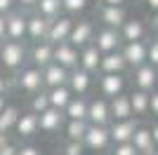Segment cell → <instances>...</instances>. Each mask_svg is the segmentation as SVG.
Listing matches in <instances>:
<instances>
[{"mask_svg": "<svg viewBox=\"0 0 158 155\" xmlns=\"http://www.w3.org/2000/svg\"><path fill=\"white\" fill-rule=\"evenodd\" d=\"M28 64L38 66V68H45L47 64H52V45L47 40L31 42V47H28Z\"/></svg>", "mask_w": 158, "mask_h": 155, "instance_id": "obj_19", "label": "cell"}, {"mask_svg": "<svg viewBox=\"0 0 158 155\" xmlns=\"http://www.w3.org/2000/svg\"><path fill=\"white\" fill-rule=\"evenodd\" d=\"M92 45L97 47L102 54H106V52H116V50H120L123 40H120L118 28H106V26H102L99 31H94Z\"/></svg>", "mask_w": 158, "mask_h": 155, "instance_id": "obj_12", "label": "cell"}, {"mask_svg": "<svg viewBox=\"0 0 158 155\" xmlns=\"http://www.w3.org/2000/svg\"><path fill=\"white\" fill-rule=\"evenodd\" d=\"M111 155H137V150H135V146L130 141L127 143H113Z\"/></svg>", "mask_w": 158, "mask_h": 155, "instance_id": "obj_36", "label": "cell"}, {"mask_svg": "<svg viewBox=\"0 0 158 155\" xmlns=\"http://www.w3.org/2000/svg\"><path fill=\"white\" fill-rule=\"evenodd\" d=\"M137 155H142V153H137Z\"/></svg>", "mask_w": 158, "mask_h": 155, "instance_id": "obj_50", "label": "cell"}, {"mask_svg": "<svg viewBox=\"0 0 158 155\" xmlns=\"http://www.w3.org/2000/svg\"><path fill=\"white\" fill-rule=\"evenodd\" d=\"M12 10H17L14 0H0V14H10Z\"/></svg>", "mask_w": 158, "mask_h": 155, "instance_id": "obj_40", "label": "cell"}, {"mask_svg": "<svg viewBox=\"0 0 158 155\" xmlns=\"http://www.w3.org/2000/svg\"><path fill=\"white\" fill-rule=\"evenodd\" d=\"M146 64H151L158 68V40L149 38L146 40Z\"/></svg>", "mask_w": 158, "mask_h": 155, "instance_id": "obj_34", "label": "cell"}, {"mask_svg": "<svg viewBox=\"0 0 158 155\" xmlns=\"http://www.w3.org/2000/svg\"><path fill=\"white\" fill-rule=\"evenodd\" d=\"M33 12L40 14V17L47 19V21H52V19H57L59 14H64L61 12V0H38L35 7H33Z\"/></svg>", "mask_w": 158, "mask_h": 155, "instance_id": "obj_29", "label": "cell"}, {"mask_svg": "<svg viewBox=\"0 0 158 155\" xmlns=\"http://www.w3.org/2000/svg\"><path fill=\"white\" fill-rule=\"evenodd\" d=\"M92 73L83 71V68H73V71H69V80H66V87H69V92H71L73 97H85L87 92H90V87H92Z\"/></svg>", "mask_w": 158, "mask_h": 155, "instance_id": "obj_16", "label": "cell"}, {"mask_svg": "<svg viewBox=\"0 0 158 155\" xmlns=\"http://www.w3.org/2000/svg\"><path fill=\"white\" fill-rule=\"evenodd\" d=\"M64 113L57 108H45L43 113L38 115V129L40 132H45V134H54V132H59L61 125H64Z\"/></svg>", "mask_w": 158, "mask_h": 155, "instance_id": "obj_21", "label": "cell"}, {"mask_svg": "<svg viewBox=\"0 0 158 155\" xmlns=\"http://www.w3.org/2000/svg\"><path fill=\"white\" fill-rule=\"evenodd\" d=\"M130 143L135 146V150L142 155H156V143H158V125L153 127H144L137 125L135 134H132Z\"/></svg>", "mask_w": 158, "mask_h": 155, "instance_id": "obj_3", "label": "cell"}, {"mask_svg": "<svg viewBox=\"0 0 158 155\" xmlns=\"http://www.w3.org/2000/svg\"><path fill=\"white\" fill-rule=\"evenodd\" d=\"M127 87L125 73H99V94L109 101V99L123 94Z\"/></svg>", "mask_w": 158, "mask_h": 155, "instance_id": "obj_5", "label": "cell"}, {"mask_svg": "<svg viewBox=\"0 0 158 155\" xmlns=\"http://www.w3.org/2000/svg\"><path fill=\"white\" fill-rule=\"evenodd\" d=\"M12 132L17 134V139H33L40 132L38 129V115L31 113V110H21V115H19V120H17Z\"/></svg>", "mask_w": 158, "mask_h": 155, "instance_id": "obj_18", "label": "cell"}, {"mask_svg": "<svg viewBox=\"0 0 158 155\" xmlns=\"http://www.w3.org/2000/svg\"><path fill=\"white\" fill-rule=\"evenodd\" d=\"M12 85L17 87V89H21L24 94H35V92H40V89H45L43 87V71H40L38 66H31V64H26V66H21L19 71L12 75Z\"/></svg>", "mask_w": 158, "mask_h": 155, "instance_id": "obj_2", "label": "cell"}, {"mask_svg": "<svg viewBox=\"0 0 158 155\" xmlns=\"http://www.w3.org/2000/svg\"><path fill=\"white\" fill-rule=\"evenodd\" d=\"M144 5H146L149 12H153V14L158 12V0H144Z\"/></svg>", "mask_w": 158, "mask_h": 155, "instance_id": "obj_43", "label": "cell"}, {"mask_svg": "<svg viewBox=\"0 0 158 155\" xmlns=\"http://www.w3.org/2000/svg\"><path fill=\"white\" fill-rule=\"evenodd\" d=\"M61 153L64 155H85V146H83L80 141H64Z\"/></svg>", "mask_w": 158, "mask_h": 155, "instance_id": "obj_35", "label": "cell"}, {"mask_svg": "<svg viewBox=\"0 0 158 155\" xmlns=\"http://www.w3.org/2000/svg\"><path fill=\"white\" fill-rule=\"evenodd\" d=\"M5 40L26 42V12L24 10H12L10 14H5Z\"/></svg>", "mask_w": 158, "mask_h": 155, "instance_id": "obj_4", "label": "cell"}, {"mask_svg": "<svg viewBox=\"0 0 158 155\" xmlns=\"http://www.w3.org/2000/svg\"><path fill=\"white\" fill-rule=\"evenodd\" d=\"M120 40L123 42H132V40H146V33H149V26H146L144 19L139 17H127L118 28Z\"/></svg>", "mask_w": 158, "mask_h": 155, "instance_id": "obj_15", "label": "cell"}, {"mask_svg": "<svg viewBox=\"0 0 158 155\" xmlns=\"http://www.w3.org/2000/svg\"><path fill=\"white\" fill-rule=\"evenodd\" d=\"M21 115V108L14 106V103H7L5 108L0 110V134H12L14 125Z\"/></svg>", "mask_w": 158, "mask_h": 155, "instance_id": "obj_27", "label": "cell"}, {"mask_svg": "<svg viewBox=\"0 0 158 155\" xmlns=\"http://www.w3.org/2000/svg\"><path fill=\"white\" fill-rule=\"evenodd\" d=\"M85 129H87V120H64V125H61L66 141H83Z\"/></svg>", "mask_w": 158, "mask_h": 155, "instance_id": "obj_30", "label": "cell"}, {"mask_svg": "<svg viewBox=\"0 0 158 155\" xmlns=\"http://www.w3.org/2000/svg\"><path fill=\"white\" fill-rule=\"evenodd\" d=\"M28 64V45L26 42H17V40H2L0 42V66L14 73L19 71L21 66Z\"/></svg>", "mask_w": 158, "mask_h": 155, "instance_id": "obj_1", "label": "cell"}, {"mask_svg": "<svg viewBox=\"0 0 158 155\" xmlns=\"http://www.w3.org/2000/svg\"><path fill=\"white\" fill-rule=\"evenodd\" d=\"M5 40V14H0V42Z\"/></svg>", "mask_w": 158, "mask_h": 155, "instance_id": "obj_45", "label": "cell"}, {"mask_svg": "<svg viewBox=\"0 0 158 155\" xmlns=\"http://www.w3.org/2000/svg\"><path fill=\"white\" fill-rule=\"evenodd\" d=\"M127 99H130L132 117H144V115H149V92L132 89L130 94H127Z\"/></svg>", "mask_w": 158, "mask_h": 155, "instance_id": "obj_26", "label": "cell"}, {"mask_svg": "<svg viewBox=\"0 0 158 155\" xmlns=\"http://www.w3.org/2000/svg\"><path fill=\"white\" fill-rule=\"evenodd\" d=\"M99 59H102V52L90 42V45L78 50V68H83V71L94 75V73L99 71Z\"/></svg>", "mask_w": 158, "mask_h": 155, "instance_id": "obj_23", "label": "cell"}, {"mask_svg": "<svg viewBox=\"0 0 158 155\" xmlns=\"http://www.w3.org/2000/svg\"><path fill=\"white\" fill-rule=\"evenodd\" d=\"M7 139H10V134H0V146H2V143H5Z\"/></svg>", "mask_w": 158, "mask_h": 155, "instance_id": "obj_47", "label": "cell"}, {"mask_svg": "<svg viewBox=\"0 0 158 155\" xmlns=\"http://www.w3.org/2000/svg\"><path fill=\"white\" fill-rule=\"evenodd\" d=\"M52 61L59 64L61 68H66V71L78 68V47H73L71 42H66V40L52 45Z\"/></svg>", "mask_w": 158, "mask_h": 155, "instance_id": "obj_9", "label": "cell"}, {"mask_svg": "<svg viewBox=\"0 0 158 155\" xmlns=\"http://www.w3.org/2000/svg\"><path fill=\"white\" fill-rule=\"evenodd\" d=\"M73 17H69V14H59L57 19H52L50 24H47V35L45 40L50 42V45H57V42H64L66 38H69V33H71V26H73Z\"/></svg>", "mask_w": 158, "mask_h": 155, "instance_id": "obj_11", "label": "cell"}, {"mask_svg": "<svg viewBox=\"0 0 158 155\" xmlns=\"http://www.w3.org/2000/svg\"><path fill=\"white\" fill-rule=\"evenodd\" d=\"M47 24L50 21L43 19L40 14H35L33 10L26 12V42H40V40H45Z\"/></svg>", "mask_w": 158, "mask_h": 155, "instance_id": "obj_17", "label": "cell"}, {"mask_svg": "<svg viewBox=\"0 0 158 155\" xmlns=\"http://www.w3.org/2000/svg\"><path fill=\"white\" fill-rule=\"evenodd\" d=\"M17 2V10H24V12H31L33 7H35V2L38 0H14Z\"/></svg>", "mask_w": 158, "mask_h": 155, "instance_id": "obj_41", "label": "cell"}, {"mask_svg": "<svg viewBox=\"0 0 158 155\" xmlns=\"http://www.w3.org/2000/svg\"><path fill=\"white\" fill-rule=\"evenodd\" d=\"M158 80V68L151 64H142L137 68H132V87L142 92H153Z\"/></svg>", "mask_w": 158, "mask_h": 155, "instance_id": "obj_8", "label": "cell"}, {"mask_svg": "<svg viewBox=\"0 0 158 155\" xmlns=\"http://www.w3.org/2000/svg\"><path fill=\"white\" fill-rule=\"evenodd\" d=\"M45 92H47L50 108H57V110H64V106L71 101V97H73L66 85H61V87H52V89H45Z\"/></svg>", "mask_w": 158, "mask_h": 155, "instance_id": "obj_31", "label": "cell"}, {"mask_svg": "<svg viewBox=\"0 0 158 155\" xmlns=\"http://www.w3.org/2000/svg\"><path fill=\"white\" fill-rule=\"evenodd\" d=\"M90 2H97V5H102V0H90Z\"/></svg>", "mask_w": 158, "mask_h": 155, "instance_id": "obj_48", "label": "cell"}, {"mask_svg": "<svg viewBox=\"0 0 158 155\" xmlns=\"http://www.w3.org/2000/svg\"><path fill=\"white\" fill-rule=\"evenodd\" d=\"M97 17L106 28H120V24L127 19V10L125 7H113V5H99Z\"/></svg>", "mask_w": 158, "mask_h": 155, "instance_id": "obj_20", "label": "cell"}, {"mask_svg": "<svg viewBox=\"0 0 158 155\" xmlns=\"http://www.w3.org/2000/svg\"><path fill=\"white\" fill-rule=\"evenodd\" d=\"M149 113H151V115L158 113V92L156 89L149 92Z\"/></svg>", "mask_w": 158, "mask_h": 155, "instance_id": "obj_39", "label": "cell"}, {"mask_svg": "<svg viewBox=\"0 0 158 155\" xmlns=\"http://www.w3.org/2000/svg\"><path fill=\"white\" fill-rule=\"evenodd\" d=\"M10 87H12V80H10L7 75H0V94H7Z\"/></svg>", "mask_w": 158, "mask_h": 155, "instance_id": "obj_42", "label": "cell"}, {"mask_svg": "<svg viewBox=\"0 0 158 155\" xmlns=\"http://www.w3.org/2000/svg\"><path fill=\"white\" fill-rule=\"evenodd\" d=\"M7 103H10V101H7V94H0V110L5 108Z\"/></svg>", "mask_w": 158, "mask_h": 155, "instance_id": "obj_46", "label": "cell"}, {"mask_svg": "<svg viewBox=\"0 0 158 155\" xmlns=\"http://www.w3.org/2000/svg\"><path fill=\"white\" fill-rule=\"evenodd\" d=\"M109 115H111V120H127V117H132L130 99H127L125 92L118 94V97H113V99H109Z\"/></svg>", "mask_w": 158, "mask_h": 155, "instance_id": "obj_25", "label": "cell"}, {"mask_svg": "<svg viewBox=\"0 0 158 155\" xmlns=\"http://www.w3.org/2000/svg\"><path fill=\"white\" fill-rule=\"evenodd\" d=\"M83 146L85 150H106L111 146V139H109V127H102V125H87L85 136H83Z\"/></svg>", "mask_w": 158, "mask_h": 155, "instance_id": "obj_6", "label": "cell"}, {"mask_svg": "<svg viewBox=\"0 0 158 155\" xmlns=\"http://www.w3.org/2000/svg\"><path fill=\"white\" fill-rule=\"evenodd\" d=\"M94 24L90 19H78V21H73V26H71V33H69V38H66V42H71L73 47H85V45H90L92 42V38H94Z\"/></svg>", "mask_w": 158, "mask_h": 155, "instance_id": "obj_7", "label": "cell"}, {"mask_svg": "<svg viewBox=\"0 0 158 155\" xmlns=\"http://www.w3.org/2000/svg\"><path fill=\"white\" fill-rule=\"evenodd\" d=\"M64 117L66 120H85L87 115V99L85 97H71V101L64 106Z\"/></svg>", "mask_w": 158, "mask_h": 155, "instance_id": "obj_28", "label": "cell"}, {"mask_svg": "<svg viewBox=\"0 0 158 155\" xmlns=\"http://www.w3.org/2000/svg\"><path fill=\"white\" fill-rule=\"evenodd\" d=\"M132 2H142V0H132Z\"/></svg>", "mask_w": 158, "mask_h": 155, "instance_id": "obj_49", "label": "cell"}, {"mask_svg": "<svg viewBox=\"0 0 158 155\" xmlns=\"http://www.w3.org/2000/svg\"><path fill=\"white\" fill-rule=\"evenodd\" d=\"M127 0H102V5H113V7H125Z\"/></svg>", "mask_w": 158, "mask_h": 155, "instance_id": "obj_44", "label": "cell"}, {"mask_svg": "<svg viewBox=\"0 0 158 155\" xmlns=\"http://www.w3.org/2000/svg\"><path fill=\"white\" fill-rule=\"evenodd\" d=\"M17 155H43V150H40L35 143H21Z\"/></svg>", "mask_w": 158, "mask_h": 155, "instance_id": "obj_38", "label": "cell"}, {"mask_svg": "<svg viewBox=\"0 0 158 155\" xmlns=\"http://www.w3.org/2000/svg\"><path fill=\"white\" fill-rule=\"evenodd\" d=\"M43 71V87L45 89H52V87H61V85H66V80H69V71L66 68H61L59 64H47L45 68H40Z\"/></svg>", "mask_w": 158, "mask_h": 155, "instance_id": "obj_22", "label": "cell"}, {"mask_svg": "<svg viewBox=\"0 0 158 155\" xmlns=\"http://www.w3.org/2000/svg\"><path fill=\"white\" fill-rule=\"evenodd\" d=\"M45 108H50L47 92L40 89V92H35V94H31V99H28V110H31V113H35V115H40Z\"/></svg>", "mask_w": 158, "mask_h": 155, "instance_id": "obj_32", "label": "cell"}, {"mask_svg": "<svg viewBox=\"0 0 158 155\" xmlns=\"http://www.w3.org/2000/svg\"><path fill=\"white\" fill-rule=\"evenodd\" d=\"M87 125H102V127H109L111 122V115H109V101L104 97H94L87 99V115H85Z\"/></svg>", "mask_w": 158, "mask_h": 155, "instance_id": "obj_10", "label": "cell"}, {"mask_svg": "<svg viewBox=\"0 0 158 155\" xmlns=\"http://www.w3.org/2000/svg\"><path fill=\"white\" fill-rule=\"evenodd\" d=\"M125 71H127V64H125V59H123V54H120V50L102 54L97 73H125Z\"/></svg>", "mask_w": 158, "mask_h": 155, "instance_id": "obj_24", "label": "cell"}, {"mask_svg": "<svg viewBox=\"0 0 158 155\" xmlns=\"http://www.w3.org/2000/svg\"><path fill=\"white\" fill-rule=\"evenodd\" d=\"M120 54L125 59L127 68H137V66L146 64V40H132V42H123L120 45Z\"/></svg>", "mask_w": 158, "mask_h": 155, "instance_id": "obj_14", "label": "cell"}, {"mask_svg": "<svg viewBox=\"0 0 158 155\" xmlns=\"http://www.w3.org/2000/svg\"><path fill=\"white\" fill-rule=\"evenodd\" d=\"M87 5H90V0H61V12L69 17H78Z\"/></svg>", "mask_w": 158, "mask_h": 155, "instance_id": "obj_33", "label": "cell"}, {"mask_svg": "<svg viewBox=\"0 0 158 155\" xmlns=\"http://www.w3.org/2000/svg\"><path fill=\"white\" fill-rule=\"evenodd\" d=\"M137 117H127V120H111L109 122V139L113 143H127L137 129Z\"/></svg>", "mask_w": 158, "mask_h": 155, "instance_id": "obj_13", "label": "cell"}, {"mask_svg": "<svg viewBox=\"0 0 158 155\" xmlns=\"http://www.w3.org/2000/svg\"><path fill=\"white\" fill-rule=\"evenodd\" d=\"M17 150H19V143L14 141L12 136H10L2 146H0V155H17Z\"/></svg>", "mask_w": 158, "mask_h": 155, "instance_id": "obj_37", "label": "cell"}]
</instances>
